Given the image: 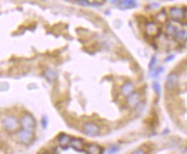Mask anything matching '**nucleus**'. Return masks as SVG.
Here are the masks:
<instances>
[{"label": "nucleus", "instance_id": "f257e3e1", "mask_svg": "<svg viewBox=\"0 0 187 154\" xmlns=\"http://www.w3.org/2000/svg\"><path fill=\"white\" fill-rule=\"evenodd\" d=\"M20 125L23 126L24 130L32 132L35 127V119L31 114H25L21 118Z\"/></svg>", "mask_w": 187, "mask_h": 154}, {"label": "nucleus", "instance_id": "f03ea898", "mask_svg": "<svg viewBox=\"0 0 187 154\" xmlns=\"http://www.w3.org/2000/svg\"><path fill=\"white\" fill-rule=\"evenodd\" d=\"M3 126L8 132H15L18 129L20 122L18 121V119L13 116H8L3 120Z\"/></svg>", "mask_w": 187, "mask_h": 154}, {"label": "nucleus", "instance_id": "7ed1b4c3", "mask_svg": "<svg viewBox=\"0 0 187 154\" xmlns=\"http://www.w3.org/2000/svg\"><path fill=\"white\" fill-rule=\"evenodd\" d=\"M18 140L24 145H29L34 139V134L31 131L21 130L18 133Z\"/></svg>", "mask_w": 187, "mask_h": 154}, {"label": "nucleus", "instance_id": "20e7f679", "mask_svg": "<svg viewBox=\"0 0 187 154\" xmlns=\"http://www.w3.org/2000/svg\"><path fill=\"white\" fill-rule=\"evenodd\" d=\"M83 130H84V132L86 135L92 137L98 136L100 132L99 126L98 125L94 124V123H86V124H85L84 126H83Z\"/></svg>", "mask_w": 187, "mask_h": 154}, {"label": "nucleus", "instance_id": "39448f33", "mask_svg": "<svg viewBox=\"0 0 187 154\" xmlns=\"http://www.w3.org/2000/svg\"><path fill=\"white\" fill-rule=\"evenodd\" d=\"M170 17L175 21H179L183 18L186 17V11L182 10L180 8H172L170 10Z\"/></svg>", "mask_w": 187, "mask_h": 154}, {"label": "nucleus", "instance_id": "423d86ee", "mask_svg": "<svg viewBox=\"0 0 187 154\" xmlns=\"http://www.w3.org/2000/svg\"><path fill=\"white\" fill-rule=\"evenodd\" d=\"M179 84V77L174 73H171L167 76L166 88L168 89H174Z\"/></svg>", "mask_w": 187, "mask_h": 154}, {"label": "nucleus", "instance_id": "0eeeda50", "mask_svg": "<svg viewBox=\"0 0 187 154\" xmlns=\"http://www.w3.org/2000/svg\"><path fill=\"white\" fill-rule=\"evenodd\" d=\"M86 154H103L104 149L98 145L96 144H89L86 146L85 149Z\"/></svg>", "mask_w": 187, "mask_h": 154}, {"label": "nucleus", "instance_id": "6e6552de", "mask_svg": "<svg viewBox=\"0 0 187 154\" xmlns=\"http://www.w3.org/2000/svg\"><path fill=\"white\" fill-rule=\"evenodd\" d=\"M71 137L66 133H60L58 137V143L59 146L60 147H63V148H66L71 142Z\"/></svg>", "mask_w": 187, "mask_h": 154}, {"label": "nucleus", "instance_id": "1a4fd4ad", "mask_svg": "<svg viewBox=\"0 0 187 154\" xmlns=\"http://www.w3.org/2000/svg\"><path fill=\"white\" fill-rule=\"evenodd\" d=\"M70 146L72 148H73L76 151H79V152H82L84 148H85V143L84 141L80 139H77V138H74V139H72L70 142Z\"/></svg>", "mask_w": 187, "mask_h": 154}, {"label": "nucleus", "instance_id": "9d476101", "mask_svg": "<svg viewBox=\"0 0 187 154\" xmlns=\"http://www.w3.org/2000/svg\"><path fill=\"white\" fill-rule=\"evenodd\" d=\"M140 96L138 93H135L133 92L131 95H129V98H128V104H129L130 107H135L139 102H140Z\"/></svg>", "mask_w": 187, "mask_h": 154}, {"label": "nucleus", "instance_id": "9b49d317", "mask_svg": "<svg viewBox=\"0 0 187 154\" xmlns=\"http://www.w3.org/2000/svg\"><path fill=\"white\" fill-rule=\"evenodd\" d=\"M133 91H134V85L131 82H126L122 87V93L125 96H129V95H131Z\"/></svg>", "mask_w": 187, "mask_h": 154}, {"label": "nucleus", "instance_id": "f8f14e48", "mask_svg": "<svg viewBox=\"0 0 187 154\" xmlns=\"http://www.w3.org/2000/svg\"><path fill=\"white\" fill-rule=\"evenodd\" d=\"M137 5V3L135 1H132V0H124L120 2L119 7L121 9L126 10V9H130V8H134Z\"/></svg>", "mask_w": 187, "mask_h": 154}, {"label": "nucleus", "instance_id": "ddd939ff", "mask_svg": "<svg viewBox=\"0 0 187 154\" xmlns=\"http://www.w3.org/2000/svg\"><path fill=\"white\" fill-rule=\"evenodd\" d=\"M158 31V28L154 23H149L147 25V32L150 35H155Z\"/></svg>", "mask_w": 187, "mask_h": 154}, {"label": "nucleus", "instance_id": "4468645a", "mask_svg": "<svg viewBox=\"0 0 187 154\" xmlns=\"http://www.w3.org/2000/svg\"><path fill=\"white\" fill-rule=\"evenodd\" d=\"M176 38L179 41H185L186 39V31L185 30H180V31H177L176 33Z\"/></svg>", "mask_w": 187, "mask_h": 154}, {"label": "nucleus", "instance_id": "2eb2a0df", "mask_svg": "<svg viewBox=\"0 0 187 154\" xmlns=\"http://www.w3.org/2000/svg\"><path fill=\"white\" fill-rule=\"evenodd\" d=\"M45 76L47 77V80H54L56 78V73L52 70V69H47V71L45 72Z\"/></svg>", "mask_w": 187, "mask_h": 154}, {"label": "nucleus", "instance_id": "dca6fc26", "mask_svg": "<svg viewBox=\"0 0 187 154\" xmlns=\"http://www.w3.org/2000/svg\"><path fill=\"white\" fill-rule=\"evenodd\" d=\"M166 32H167V34L170 35V36L176 35V33H177V28H176L175 26L172 25V24H169V25L166 27Z\"/></svg>", "mask_w": 187, "mask_h": 154}, {"label": "nucleus", "instance_id": "f3484780", "mask_svg": "<svg viewBox=\"0 0 187 154\" xmlns=\"http://www.w3.org/2000/svg\"><path fill=\"white\" fill-rule=\"evenodd\" d=\"M163 70H164V69L162 68V67H159V68H157L156 69H154L153 72L151 73V75H152L153 77H157L158 75H160L162 73Z\"/></svg>", "mask_w": 187, "mask_h": 154}, {"label": "nucleus", "instance_id": "a211bd4d", "mask_svg": "<svg viewBox=\"0 0 187 154\" xmlns=\"http://www.w3.org/2000/svg\"><path fill=\"white\" fill-rule=\"evenodd\" d=\"M153 90H154V92H155V93H156L158 95L160 94L161 88H160V86L159 82H154L153 84Z\"/></svg>", "mask_w": 187, "mask_h": 154}, {"label": "nucleus", "instance_id": "6ab92c4d", "mask_svg": "<svg viewBox=\"0 0 187 154\" xmlns=\"http://www.w3.org/2000/svg\"><path fill=\"white\" fill-rule=\"evenodd\" d=\"M120 150V148L118 146H112L110 150L108 151V154H116L118 152V151Z\"/></svg>", "mask_w": 187, "mask_h": 154}, {"label": "nucleus", "instance_id": "aec40b11", "mask_svg": "<svg viewBox=\"0 0 187 154\" xmlns=\"http://www.w3.org/2000/svg\"><path fill=\"white\" fill-rule=\"evenodd\" d=\"M157 18H158L160 21H161V22H163V21H165L166 19V16L164 14V12H160V14H159L158 16H157Z\"/></svg>", "mask_w": 187, "mask_h": 154}, {"label": "nucleus", "instance_id": "412c9836", "mask_svg": "<svg viewBox=\"0 0 187 154\" xmlns=\"http://www.w3.org/2000/svg\"><path fill=\"white\" fill-rule=\"evenodd\" d=\"M155 63H156V57L153 56L152 58V60H151V62H149V69H152L154 67V65H155Z\"/></svg>", "mask_w": 187, "mask_h": 154}, {"label": "nucleus", "instance_id": "4be33fe9", "mask_svg": "<svg viewBox=\"0 0 187 154\" xmlns=\"http://www.w3.org/2000/svg\"><path fill=\"white\" fill-rule=\"evenodd\" d=\"M131 154H146V152L142 149H137V150L134 151Z\"/></svg>", "mask_w": 187, "mask_h": 154}, {"label": "nucleus", "instance_id": "5701e85b", "mask_svg": "<svg viewBox=\"0 0 187 154\" xmlns=\"http://www.w3.org/2000/svg\"><path fill=\"white\" fill-rule=\"evenodd\" d=\"M41 124H42V126H43V128H46L47 126V119L46 117H43V119H42V120H41Z\"/></svg>", "mask_w": 187, "mask_h": 154}, {"label": "nucleus", "instance_id": "b1692460", "mask_svg": "<svg viewBox=\"0 0 187 154\" xmlns=\"http://www.w3.org/2000/svg\"><path fill=\"white\" fill-rule=\"evenodd\" d=\"M172 57H174V55H171V56L169 57V59H166V62H167V61H171V60L173 59Z\"/></svg>", "mask_w": 187, "mask_h": 154}, {"label": "nucleus", "instance_id": "393cba45", "mask_svg": "<svg viewBox=\"0 0 187 154\" xmlns=\"http://www.w3.org/2000/svg\"><path fill=\"white\" fill-rule=\"evenodd\" d=\"M184 154H186V149L184 150Z\"/></svg>", "mask_w": 187, "mask_h": 154}]
</instances>
